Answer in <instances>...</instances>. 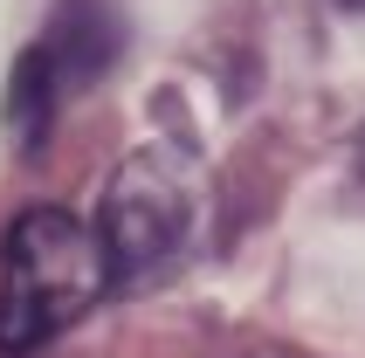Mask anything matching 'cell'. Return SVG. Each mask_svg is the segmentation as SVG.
Masks as SVG:
<instances>
[{"instance_id":"4","label":"cell","mask_w":365,"mask_h":358,"mask_svg":"<svg viewBox=\"0 0 365 358\" xmlns=\"http://www.w3.org/2000/svg\"><path fill=\"white\" fill-rule=\"evenodd\" d=\"M0 358H14V352H0Z\"/></svg>"},{"instance_id":"2","label":"cell","mask_w":365,"mask_h":358,"mask_svg":"<svg viewBox=\"0 0 365 358\" xmlns=\"http://www.w3.org/2000/svg\"><path fill=\"white\" fill-rule=\"evenodd\" d=\"M200 235V165L173 152V145H145L110 173L103 186V269L118 290L159 282L165 269H180V255Z\"/></svg>"},{"instance_id":"3","label":"cell","mask_w":365,"mask_h":358,"mask_svg":"<svg viewBox=\"0 0 365 358\" xmlns=\"http://www.w3.org/2000/svg\"><path fill=\"white\" fill-rule=\"evenodd\" d=\"M110 56H118V14H110V0H62L48 14V28H41V41L14 62V97H7L14 138L41 145L56 111H62V97L76 83H97Z\"/></svg>"},{"instance_id":"1","label":"cell","mask_w":365,"mask_h":358,"mask_svg":"<svg viewBox=\"0 0 365 358\" xmlns=\"http://www.w3.org/2000/svg\"><path fill=\"white\" fill-rule=\"evenodd\" d=\"M110 290L97 227L62 207H28L0 241V352L28 358Z\"/></svg>"}]
</instances>
